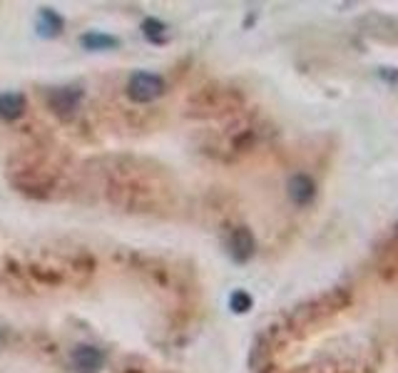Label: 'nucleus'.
<instances>
[{
    "instance_id": "f03ea898",
    "label": "nucleus",
    "mask_w": 398,
    "mask_h": 373,
    "mask_svg": "<svg viewBox=\"0 0 398 373\" xmlns=\"http://www.w3.org/2000/svg\"><path fill=\"white\" fill-rule=\"evenodd\" d=\"M70 363L77 373H98L105 363V354L95 346H77L70 356Z\"/></svg>"
},
{
    "instance_id": "39448f33",
    "label": "nucleus",
    "mask_w": 398,
    "mask_h": 373,
    "mask_svg": "<svg viewBox=\"0 0 398 373\" xmlns=\"http://www.w3.org/2000/svg\"><path fill=\"white\" fill-rule=\"evenodd\" d=\"M80 95H82V93H80L77 88H58L55 93L50 95L52 110L58 112V115H70V112H75Z\"/></svg>"
},
{
    "instance_id": "20e7f679",
    "label": "nucleus",
    "mask_w": 398,
    "mask_h": 373,
    "mask_svg": "<svg viewBox=\"0 0 398 373\" xmlns=\"http://www.w3.org/2000/svg\"><path fill=\"white\" fill-rule=\"evenodd\" d=\"M289 197H291V202L299 207L309 205L314 199V194H316V184H314V180L309 175H294L291 180H289Z\"/></svg>"
},
{
    "instance_id": "6e6552de",
    "label": "nucleus",
    "mask_w": 398,
    "mask_h": 373,
    "mask_svg": "<svg viewBox=\"0 0 398 373\" xmlns=\"http://www.w3.org/2000/svg\"><path fill=\"white\" fill-rule=\"evenodd\" d=\"M38 28H40L43 35H58L60 30H63V20H60L58 13H52V10H47V8H43Z\"/></svg>"
},
{
    "instance_id": "9d476101",
    "label": "nucleus",
    "mask_w": 398,
    "mask_h": 373,
    "mask_svg": "<svg viewBox=\"0 0 398 373\" xmlns=\"http://www.w3.org/2000/svg\"><path fill=\"white\" fill-rule=\"evenodd\" d=\"M229 306L234 314H247V311L252 309V296H249L247 292H234L229 299Z\"/></svg>"
},
{
    "instance_id": "0eeeda50",
    "label": "nucleus",
    "mask_w": 398,
    "mask_h": 373,
    "mask_svg": "<svg viewBox=\"0 0 398 373\" xmlns=\"http://www.w3.org/2000/svg\"><path fill=\"white\" fill-rule=\"evenodd\" d=\"M80 45L85 50H112V47L120 45V40L112 35H105V33H85L80 38Z\"/></svg>"
},
{
    "instance_id": "f257e3e1",
    "label": "nucleus",
    "mask_w": 398,
    "mask_h": 373,
    "mask_svg": "<svg viewBox=\"0 0 398 373\" xmlns=\"http://www.w3.org/2000/svg\"><path fill=\"white\" fill-rule=\"evenodd\" d=\"M164 93V80L155 72H135L128 82V95L132 102H139V105H147V102H155L160 95Z\"/></svg>"
},
{
    "instance_id": "7ed1b4c3",
    "label": "nucleus",
    "mask_w": 398,
    "mask_h": 373,
    "mask_svg": "<svg viewBox=\"0 0 398 373\" xmlns=\"http://www.w3.org/2000/svg\"><path fill=\"white\" fill-rule=\"evenodd\" d=\"M229 254L234 262H247V259H252V254H254V237H252V232H249L247 227H237L234 232L229 234Z\"/></svg>"
},
{
    "instance_id": "1a4fd4ad",
    "label": "nucleus",
    "mask_w": 398,
    "mask_h": 373,
    "mask_svg": "<svg viewBox=\"0 0 398 373\" xmlns=\"http://www.w3.org/2000/svg\"><path fill=\"white\" fill-rule=\"evenodd\" d=\"M142 30H144V35L150 38V40H155V42H164V30H167V25L164 23H160V20H155V18H147L142 23Z\"/></svg>"
},
{
    "instance_id": "423d86ee",
    "label": "nucleus",
    "mask_w": 398,
    "mask_h": 373,
    "mask_svg": "<svg viewBox=\"0 0 398 373\" xmlns=\"http://www.w3.org/2000/svg\"><path fill=\"white\" fill-rule=\"evenodd\" d=\"M25 112V97L20 93H3L0 95V120L13 122Z\"/></svg>"
}]
</instances>
